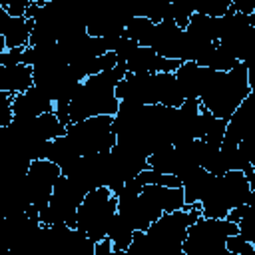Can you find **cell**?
Returning <instances> with one entry per match:
<instances>
[{"mask_svg": "<svg viewBox=\"0 0 255 255\" xmlns=\"http://www.w3.org/2000/svg\"><path fill=\"white\" fill-rule=\"evenodd\" d=\"M44 157L50 159V161H54L62 171H66V169L80 157V153H78L76 145L72 143V139H70V137L66 135V131H64L62 135H58V137H54V139H50V141L46 143V147H44Z\"/></svg>", "mask_w": 255, "mask_h": 255, "instance_id": "17", "label": "cell"}, {"mask_svg": "<svg viewBox=\"0 0 255 255\" xmlns=\"http://www.w3.org/2000/svg\"><path fill=\"white\" fill-rule=\"evenodd\" d=\"M60 175H62V169L46 157L30 161V165L26 169V175H24V181H26L28 199L38 209V213H40V209L46 207V203L52 195L54 183Z\"/></svg>", "mask_w": 255, "mask_h": 255, "instance_id": "9", "label": "cell"}, {"mask_svg": "<svg viewBox=\"0 0 255 255\" xmlns=\"http://www.w3.org/2000/svg\"><path fill=\"white\" fill-rule=\"evenodd\" d=\"M124 76H126V68L122 64H116L110 70L84 78L78 84L72 100L68 102L70 122H78L102 114L114 116L120 106V100L116 98L114 90Z\"/></svg>", "mask_w": 255, "mask_h": 255, "instance_id": "2", "label": "cell"}, {"mask_svg": "<svg viewBox=\"0 0 255 255\" xmlns=\"http://www.w3.org/2000/svg\"><path fill=\"white\" fill-rule=\"evenodd\" d=\"M46 0H2V6L10 16H24L30 4H44Z\"/></svg>", "mask_w": 255, "mask_h": 255, "instance_id": "27", "label": "cell"}, {"mask_svg": "<svg viewBox=\"0 0 255 255\" xmlns=\"http://www.w3.org/2000/svg\"><path fill=\"white\" fill-rule=\"evenodd\" d=\"M231 8L241 14H255V0H231Z\"/></svg>", "mask_w": 255, "mask_h": 255, "instance_id": "29", "label": "cell"}, {"mask_svg": "<svg viewBox=\"0 0 255 255\" xmlns=\"http://www.w3.org/2000/svg\"><path fill=\"white\" fill-rule=\"evenodd\" d=\"M155 88H157V104L159 106L177 108L185 100L173 72H155Z\"/></svg>", "mask_w": 255, "mask_h": 255, "instance_id": "18", "label": "cell"}, {"mask_svg": "<svg viewBox=\"0 0 255 255\" xmlns=\"http://www.w3.org/2000/svg\"><path fill=\"white\" fill-rule=\"evenodd\" d=\"M30 32H32V20L26 16H12L2 38L6 44V50L12 48H26L30 42Z\"/></svg>", "mask_w": 255, "mask_h": 255, "instance_id": "20", "label": "cell"}, {"mask_svg": "<svg viewBox=\"0 0 255 255\" xmlns=\"http://www.w3.org/2000/svg\"><path fill=\"white\" fill-rule=\"evenodd\" d=\"M199 215V205L161 213L145 231H133L126 255H181L187 227Z\"/></svg>", "mask_w": 255, "mask_h": 255, "instance_id": "1", "label": "cell"}, {"mask_svg": "<svg viewBox=\"0 0 255 255\" xmlns=\"http://www.w3.org/2000/svg\"><path fill=\"white\" fill-rule=\"evenodd\" d=\"M211 179H213V173L207 171V169L201 167V165L193 167V169L181 179V189H183L185 207L199 205V201L203 199L207 187L211 185Z\"/></svg>", "mask_w": 255, "mask_h": 255, "instance_id": "16", "label": "cell"}, {"mask_svg": "<svg viewBox=\"0 0 255 255\" xmlns=\"http://www.w3.org/2000/svg\"><path fill=\"white\" fill-rule=\"evenodd\" d=\"M120 102L133 104H157V88H155V72H126V76L116 84L114 90Z\"/></svg>", "mask_w": 255, "mask_h": 255, "instance_id": "10", "label": "cell"}, {"mask_svg": "<svg viewBox=\"0 0 255 255\" xmlns=\"http://www.w3.org/2000/svg\"><path fill=\"white\" fill-rule=\"evenodd\" d=\"M151 28H153V22H151V20H147L145 16H133V18H129V20L126 22L124 34H126L129 40H133V42L145 46Z\"/></svg>", "mask_w": 255, "mask_h": 255, "instance_id": "22", "label": "cell"}, {"mask_svg": "<svg viewBox=\"0 0 255 255\" xmlns=\"http://www.w3.org/2000/svg\"><path fill=\"white\" fill-rule=\"evenodd\" d=\"M255 187L239 169H229L213 175L203 199L199 201V211L203 217H225L229 209L253 201Z\"/></svg>", "mask_w": 255, "mask_h": 255, "instance_id": "4", "label": "cell"}, {"mask_svg": "<svg viewBox=\"0 0 255 255\" xmlns=\"http://www.w3.org/2000/svg\"><path fill=\"white\" fill-rule=\"evenodd\" d=\"M211 72L213 70H209L205 66H199L195 62H181L179 68L173 74H175V78L179 82L183 98L185 100H199V96H201Z\"/></svg>", "mask_w": 255, "mask_h": 255, "instance_id": "14", "label": "cell"}, {"mask_svg": "<svg viewBox=\"0 0 255 255\" xmlns=\"http://www.w3.org/2000/svg\"><path fill=\"white\" fill-rule=\"evenodd\" d=\"M237 233V223L227 217H203L199 215L185 233L181 243V255H229L225 239Z\"/></svg>", "mask_w": 255, "mask_h": 255, "instance_id": "5", "label": "cell"}, {"mask_svg": "<svg viewBox=\"0 0 255 255\" xmlns=\"http://www.w3.org/2000/svg\"><path fill=\"white\" fill-rule=\"evenodd\" d=\"M34 86L32 80V66L16 62V64H0V92L20 94Z\"/></svg>", "mask_w": 255, "mask_h": 255, "instance_id": "15", "label": "cell"}, {"mask_svg": "<svg viewBox=\"0 0 255 255\" xmlns=\"http://www.w3.org/2000/svg\"><path fill=\"white\" fill-rule=\"evenodd\" d=\"M116 211H118L116 193L110 187L100 185L84 195L76 213V229L86 233L94 243L102 241L108 233L110 221L116 215Z\"/></svg>", "mask_w": 255, "mask_h": 255, "instance_id": "6", "label": "cell"}, {"mask_svg": "<svg viewBox=\"0 0 255 255\" xmlns=\"http://www.w3.org/2000/svg\"><path fill=\"white\" fill-rule=\"evenodd\" d=\"M225 249L229 255H255V243L247 241L239 233H233L225 239Z\"/></svg>", "mask_w": 255, "mask_h": 255, "instance_id": "24", "label": "cell"}, {"mask_svg": "<svg viewBox=\"0 0 255 255\" xmlns=\"http://www.w3.org/2000/svg\"><path fill=\"white\" fill-rule=\"evenodd\" d=\"M193 14H195V0H171L167 10V18H171L179 28H185Z\"/></svg>", "mask_w": 255, "mask_h": 255, "instance_id": "23", "label": "cell"}, {"mask_svg": "<svg viewBox=\"0 0 255 255\" xmlns=\"http://www.w3.org/2000/svg\"><path fill=\"white\" fill-rule=\"evenodd\" d=\"M52 110H54V100L36 86H30L28 90L12 96L14 118H36Z\"/></svg>", "mask_w": 255, "mask_h": 255, "instance_id": "12", "label": "cell"}, {"mask_svg": "<svg viewBox=\"0 0 255 255\" xmlns=\"http://www.w3.org/2000/svg\"><path fill=\"white\" fill-rule=\"evenodd\" d=\"M131 235H133V229L116 213L110 221V227H108V233L106 237L110 239L112 243V251L114 253H126L129 243H131Z\"/></svg>", "mask_w": 255, "mask_h": 255, "instance_id": "21", "label": "cell"}, {"mask_svg": "<svg viewBox=\"0 0 255 255\" xmlns=\"http://www.w3.org/2000/svg\"><path fill=\"white\" fill-rule=\"evenodd\" d=\"M169 4H171V0H145L143 14H141V16H145V18L151 20L153 24H155V22H161L163 18H167Z\"/></svg>", "mask_w": 255, "mask_h": 255, "instance_id": "26", "label": "cell"}, {"mask_svg": "<svg viewBox=\"0 0 255 255\" xmlns=\"http://www.w3.org/2000/svg\"><path fill=\"white\" fill-rule=\"evenodd\" d=\"M66 135L72 139L80 155L110 151L116 143L114 116H92L86 120L70 122L66 126Z\"/></svg>", "mask_w": 255, "mask_h": 255, "instance_id": "7", "label": "cell"}, {"mask_svg": "<svg viewBox=\"0 0 255 255\" xmlns=\"http://www.w3.org/2000/svg\"><path fill=\"white\" fill-rule=\"evenodd\" d=\"M157 60H159V54H155L149 46L135 44L129 50V54L124 58V62H118V64H122L126 72L141 74V72H157Z\"/></svg>", "mask_w": 255, "mask_h": 255, "instance_id": "19", "label": "cell"}, {"mask_svg": "<svg viewBox=\"0 0 255 255\" xmlns=\"http://www.w3.org/2000/svg\"><path fill=\"white\" fill-rule=\"evenodd\" d=\"M251 92L253 84L249 78V68L245 62H237L227 72H211L199 96V104L211 116L227 120Z\"/></svg>", "mask_w": 255, "mask_h": 255, "instance_id": "3", "label": "cell"}, {"mask_svg": "<svg viewBox=\"0 0 255 255\" xmlns=\"http://www.w3.org/2000/svg\"><path fill=\"white\" fill-rule=\"evenodd\" d=\"M253 100H255V94L251 92L237 106V110L227 118L223 141H227V143H239L241 139L253 135V106H255Z\"/></svg>", "mask_w": 255, "mask_h": 255, "instance_id": "13", "label": "cell"}, {"mask_svg": "<svg viewBox=\"0 0 255 255\" xmlns=\"http://www.w3.org/2000/svg\"><path fill=\"white\" fill-rule=\"evenodd\" d=\"M145 46H149L155 54L163 58L181 60L183 52V28H179L171 18H163L161 22H155Z\"/></svg>", "mask_w": 255, "mask_h": 255, "instance_id": "11", "label": "cell"}, {"mask_svg": "<svg viewBox=\"0 0 255 255\" xmlns=\"http://www.w3.org/2000/svg\"><path fill=\"white\" fill-rule=\"evenodd\" d=\"M84 191L64 173L56 179L52 195L44 209H40L38 217L42 225H68L76 227V213L84 199Z\"/></svg>", "mask_w": 255, "mask_h": 255, "instance_id": "8", "label": "cell"}, {"mask_svg": "<svg viewBox=\"0 0 255 255\" xmlns=\"http://www.w3.org/2000/svg\"><path fill=\"white\" fill-rule=\"evenodd\" d=\"M231 8V0H195V12L205 16H223Z\"/></svg>", "mask_w": 255, "mask_h": 255, "instance_id": "25", "label": "cell"}, {"mask_svg": "<svg viewBox=\"0 0 255 255\" xmlns=\"http://www.w3.org/2000/svg\"><path fill=\"white\" fill-rule=\"evenodd\" d=\"M12 120H14V114H12V94L0 92V128L8 126Z\"/></svg>", "mask_w": 255, "mask_h": 255, "instance_id": "28", "label": "cell"}]
</instances>
